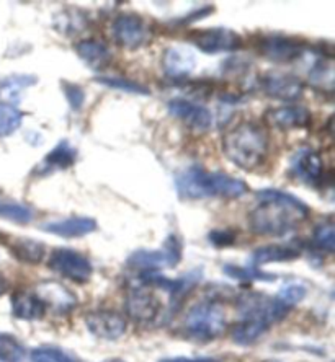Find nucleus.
<instances>
[{
	"mask_svg": "<svg viewBox=\"0 0 335 362\" xmlns=\"http://www.w3.org/2000/svg\"><path fill=\"white\" fill-rule=\"evenodd\" d=\"M249 212V227L262 237H283L310 217V207L281 189H260Z\"/></svg>",
	"mask_w": 335,
	"mask_h": 362,
	"instance_id": "f257e3e1",
	"label": "nucleus"
},
{
	"mask_svg": "<svg viewBox=\"0 0 335 362\" xmlns=\"http://www.w3.org/2000/svg\"><path fill=\"white\" fill-rule=\"evenodd\" d=\"M177 194L182 199H239L249 193L246 181L222 172H210L200 165H193L175 178Z\"/></svg>",
	"mask_w": 335,
	"mask_h": 362,
	"instance_id": "f03ea898",
	"label": "nucleus"
},
{
	"mask_svg": "<svg viewBox=\"0 0 335 362\" xmlns=\"http://www.w3.org/2000/svg\"><path fill=\"white\" fill-rule=\"evenodd\" d=\"M222 152L227 160L246 172L262 167L270 152L267 131L259 122H239L222 136Z\"/></svg>",
	"mask_w": 335,
	"mask_h": 362,
	"instance_id": "7ed1b4c3",
	"label": "nucleus"
},
{
	"mask_svg": "<svg viewBox=\"0 0 335 362\" xmlns=\"http://www.w3.org/2000/svg\"><path fill=\"white\" fill-rule=\"evenodd\" d=\"M183 333L190 339L208 343L220 338L227 328V317L222 303L217 299H206L187 312L183 318Z\"/></svg>",
	"mask_w": 335,
	"mask_h": 362,
	"instance_id": "20e7f679",
	"label": "nucleus"
},
{
	"mask_svg": "<svg viewBox=\"0 0 335 362\" xmlns=\"http://www.w3.org/2000/svg\"><path fill=\"white\" fill-rule=\"evenodd\" d=\"M182 259V243L177 235H169L161 248L140 250L127 258V266L140 273H157L164 268H175Z\"/></svg>",
	"mask_w": 335,
	"mask_h": 362,
	"instance_id": "39448f33",
	"label": "nucleus"
},
{
	"mask_svg": "<svg viewBox=\"0 0 335 362\" xmlns=\"http://www.w3.org/2000/svg\"><path fill=\"white\" fill-rule=\"evenodd\" d=\"M236 307L241 313V318H255V320H262L270 327L286 318L291 310L276 297H268L259 294V292H244V294L237 296Z\"/></svg>",
	"mask_w": 335,
	"mask_h": 362,
	"instance_id": "423d86ee",
	"label": "nucleus"
},
{
	"mask_svg": "<svg viewBox=\"0 0 335 362\" xmlns=\"http://www.w3.org/2000/svg\"><path fill=\"white\" fill-rule=\"evenodd\" d=\"M47 268L77 284L89 282L93 274V266L90 259L77 250L71 248L52 250L47 259Z\"/></svg>",
	"mask_w": 335,
	"mask_h": 362,
	"instance_id": "0eeeda50",
	"label": "nucleus"
},
{
	"mask_svg": "<svg viewBox=\"0 0 335 362\" xmlns=\"http://www.w3.org/2000/svg\"><path fill=\"white\" fill-rule=\"evenodd\" d=\"M149 36L146 21L137 13H120L111 23V38L123 49H140L149 41Z\"/></svg>",
	"mask_w": 335,
	"mask_h": 362,
	"instance_id": "6e6552de",
	"label": "nucleus"
},
{
	"mask_svg": "<svg viewBox=\"0 0 335 362\" xmlns=\"http://www.w3.org/2000/svg\"><path fill=\"white\" fill-rule=\"evenodd\" d=\"M125 310L136 323H152L161 313V300L144 282L130 287L125 297Z\"/></svg>",
	"mask_w": 335,
	"mask_h": 362,
	"instance_id": "1a4fd4ad",
	"label": "nucleus"
},
{
	"mask_svg": "<svg viewBox=\"0 0 335 362\" xmlns=\"http://www.w3.org/2000/svg\"><path fill=\"white\" fill-rule=\"evenodd\" d=\"M191 45H195L205 54H221L232 52L242 47V38L237 31L229 28L195 30L190 33Z\"/></svg>",
	"mask_w": 335,
	"mask_h": 362,
	"instance_id": "9d476101",
	"label": "nucleus"
},
{
	"mask_svg": "<svg viewBox=\"0 0 335 362\" xmlns=\"http://www.w3.org/2000/svg\"><path fill=\"white\" fill-rule=\"evenodd\" d=\"M262 92L270 98L281 101H295L305 93V83L291 72L270 71L259 78Z\"/></svg>",
	"mask_w": 335,
	"mask_h": 362,
	"instance_id": "9b49d317",
	"label": "nucleus"
},
{
	"mask_svg": "<svg viewBox=\"0 0 335 362\" xmlns=\"http://www.w3.org/2000/svg\"><path fill=\"white\" fill-rule=\"evenodd\" d=\"M84 322L93 337L105 339V341H116V339L123 337L127 329L126 318L120 312L110 310V308L89 312Z\"/></svg>",
	"mask_w": 335,
	"mask_h": 362,
	"instance_id": "f8f14e48",
	"label": "nucleus"
},
{
	"mask_svg": "<svg viewBox=\"0 0 335 362\" xmlns=\"http://www.w3.org/2000/svg\"><path fill=\"white\" fill-rule=\"evenodd\" d=\"M260 56L273 62H293L305 54L306 46L300 40L285 35H267L257 42Z\"/></svg>",
	"mask_w": 335,
	"mask_h": 362,
	"instance_id": "ddd939ff",
	"label": "nucleus"
},
{
	"mask_svg": "<svg viewBox=\"0 0 335 362\" xmlns=\"http://www.w3.org/2000/svg\"><path fill=\"white\" fill-rule=\"evenodd\" d=\"M290 170L293 177L307 186H324L326 172H324V160L316 151L310 147L300 148L290 162Z\"/></svg>",
	"mask_w": 335,
	"mask_h": 362,
	"instance_id": "4468645a",
	"label": "nucleus"
},
{
	"mask_svg": "<svg viewBox=\"0 0 335 362\" xmlns=\"http://www.w3.org/2000/svg\"><path fill=\"white\" fill-rule=\"evenodd\" d=\"M169 113L187 124L193 131H208L212 124V115L203 105L187 98H174L167 103Z\"/></svg>",
	"mask_w": 335,
	"mask_h": 362,
	"instance_id": "2eb2a0df",
	"label": "nucleus"
},
{
	"mask_svg": "<svg viewBox=\"0 0 335 362\" xmlns=\"http://www.w3.org/2000/svg\"><path fill=\"white\" fill-rule=\"evenodd\" d=\"M33 292L45 303L46 310L55 312L57 315H66L77 305L76 294L56 281H42L35 287Z\"/></svg>",
	"mask_w": 335,
	"mask_h": 362,
	"instance_id": "dca6fc26",
	"label": "nucleus"
},
{
	"mask_svg": "<svg viewBox=\"0 0 335 362\" xmlns=\"http://www.w3.org/2000/svg\"><path fill=\"white\" fill-rule=\"evenodd\" d=\"M265 119L270 126L281 131L305 129L311 124V111L301 105H285L270 108L265 115Z\"/></svg>",
	"mask_w": 335,
	"mask_h": 362,
	"instance_id": "f3484780",
	"label": "nucleus"
},
{
	"mask_svg": "<svg viewBox=\"0 0 335 362\" xmlns=\"http://www.w3.org/2000/svg\"><path fill=\"white\" fill-rule=\"evenodd\" d=\"M196 54L187 46H170L164 51L162 67L164 72L175 81H183L195 72Z\"/></svg>",
	"mask_w": 335,
	"mask_h": 362,
	"instance_id": "a211bd4d",
	"label": "nucleus"
},
{
	"mask_svg": "<svg viewBox=\"0 0 335 362\" xmlns=\"http://www.w3.org/2000/svg\"><path fill=\"white\" fill-rule=\"evenodd\" d=\"M40 228L61 238H81L97 230V221L93 217L72 216L67 219L46 222Z\"/></svg>",
	"mask_w": 335,
	"mask_h": 362,
	"instance_id": "6ab92c4d",
	"label": "nucleus"
},
{
	"mask_svg": "<svg viewBox=\"0 0 335 362\" xmlns=\"http://www.w3.org/2000/svg\"><path fill=\"white\" fill-rule=\"evenodd\" d=\"M12 312L20 320L35 322L46 315V307L33 291H17L12 296Z\"/></svg>",
	"mask_w": 335,
	"mask_h": 362,
	"instance_id": "aec40b11",
	"label": "nucleus"
},
{
	"mask_svg": "<svg viewBox=\"0 0 335 362\" xmlns=\"http://www.w3.org/2000/svg\"><path fill=\"white\" fill-rule=\"evenodd\" d=\"M76 52L81 59L93 71H103L111 61V52L105 42L95 38H87L79 41L76 45Z\"/></svg>",
	"mask_w": 335,
	"mask_h": 362,
	"instance_id": "412c9836",
	"label": "nucleus"
},
{
	"mask_svg": "<svg viewBox=\"0 0 335 362\" xmlns=\"http://www.w3.org/2000/svg\"><path fill=\"white\" fill-rule=\"evenodd\" d=\"M270 329V325L255 318H241L231 327L232 341L239 346H251L257 343Z\"/></svg>",
	"mask_w": 335,
	"mask_h": 362,
	"instance_id": "4be33fe9",
	"label": "nucleus"
},
{
	"mask_svg": "<svg viewBox=\"0 0 335 362\" xmlns=\"http://www.w3.org/2000/svg\"><path fill=\"white\" fill-rule=\"evenodd\" d=\"M300 258V250L293 245H265L252 253V262L255 266L270 263H286Z\"/></svg>",
	"mask_w": 335,
	"mask_h": 362,
	"instance_id": "5701e85b",
	"label": "nucleus"
},
{
	"mask_svg": "<svg viewBox=\"0 0 335 362\" xmlns=\"http://www.w3.org/2000/svg\"><path fill=\"white\" fill-rule=\"evenodd\" d=\"M77 158V151L67 141H62L42 158L40 163V173H50L55 170H66L72 167Z\"/></svg>",
	"mask_w": 335,
	"mask_h": 362,
	"instance_id": "b1692460",
	"label": "nucleus"
},
{
	"mask_svg": "<svg viewBox=\"0 0 335 362\" xmlns=\"http://www.w3.org/2000/svg\"><path fill=\"white\" fill-rule=\"evenodd\" d=\"M36 82H38V78L31 74H15V76L4 78L0 82V100H7L5 103L8 105H12V101L17 103L23 97V92L33 87Z\"/></svg>",
	"mask_w": 335,
	"mask_h": 362,
	"instance_id": "393cba45",
	"label": "nucleus"
},
{
	"mask_svg": "<svg viewBox=\"0 0 335 362\" xmlns=\"http://www.w3.org/2000/svg\"><path fill=\"white\" fill-rule=\"evenodd\" d=\"M10 250H12L13 257L18 262H23L26 264H38L46 255L45 245L38 240H31V238H17L10 245Z\"/></svg>",
	"mask_w": 335,
	"mask_h": 362,
	"instance_id": "a878e982",
	"label": "nucleus"
},
{
	"mask_svg": "<svg viewBox=\"0 0 335 362\" xmlns=\"http://www.w3.org/2000/svg\"><path fill=\"white\" fill-rule=\"evenodd\" d=\"M0 219L26 226L35 219V212L23 202L0 199Z\"/></svg>",
	"mask_w": 335,
	"mask_h": 362,
	"instance_id": "bb28decb",
	"label": "nucleus"
},
{
	"mask_svg": "<svg viewBox=\"0 0 335 362\" xmlns=\"http://www.w3.org/2000/svg\"><path fill=\"white\" fill-rule=\"evenodd\" d=\"M310 81L314 88H321L322 92L332 93L334 90V67L331 57H322L312 66L310 72Z\"/></svg>",
	"mask_w": 335,
	"mask_h": 362,
	"instance_id": "cd10ccee",
	"label": "nucleus"
},
{
	"mask_svg": "<svg viewBox=\"0 0 335 362\" xmlns=\"http://www.w3.org/2000/svg\"><path fill=\"white\" fill-rule=\"evenodd\" d=\"M23 122V113L15 105L0 101V137L12 136Z\"/></svg>",
	"mask_w": 335,
	"mask_h": 362,
	"instance_id": "c85d7f7f",
	"label": "nucleus"
},
{
	"mask_svg": "<svg viewBox=\"0 0 335 362\" xmlns=\"http://www.w3.org/2000/svg\"><path fill=\"white\" fill-rule=\"evenodd\" d=\"M25 348L12 334L0 333V362H23Z\"/></svg>",
	"mask_w": 335,
	"mask_h": 362,
	"instance_id": "c756f323",
	"label": "nucleus"
},
{
	"mask_svg": "<svg viewBox=\"0 0 335 362\" xmlns=\"http://www.w3.org/2000/svg\"><path fill=\"white\" fill-rule=\"evenodd\" d=\"M334 222L332 219H327L321 223H317L312 232V243L314 247L322 250L326 253H332L335 248V237H334Z\"/></svg>",
	"mask_w": 335,
	"mask_h": 362,
	"instance_id": "7c9ffc66",
	"label": "nucleus"
},
{
	"mask_svg": "<svg viewBox=\"0 0 335 362\" xmlns=\"http://www.w3.org/2000/svg\"><path fill=\"white\" fill-rule=\"evenodd\" d=\"M95 82L105 85L108 88H115V90H121V92H127V93H136V95H149L151 92L144 87V85L127 81V78L123 77H106V76H100L95 77Z\"/></svg>",
	"mask_w": 335,
	"mask_h": 362,
	"instance_id": "2f4dec72",
	"label": "nucleus"
},
{
	"mask_svg": "<svg viewBox=\"0 0 335 362\" xmlns=\"http://www.w3.org/2000/svg\"><path fill=\"white\" fill-rule=\"evenodd\" d=\"M30 362H72L64 351L52 346H41L31 351Z\"/></svg>",
	"mask_w": 335,
	"mask_h": 362,
	"instance_id": "473e14b6",
	"label": "nucleus"
},
{
	"mask_svg": "<svg viewBox=\"0 0 335 362\" xmlns=\"http://www.w3.org/2000/svg\"><path fill=\"white\" fill-rule=\"evenodd\" d=\"M306 297V287L301 284H286L280 289L276 294V299L283 302L286 307H293L296 303H300Z\"/></svg>",
	"mask_w": 335,
	"mask_h": 362,
	"instance_id": "72a5a7b5",
	"label": "nucleus"
},
{
	"mask_svg": "<svg viewBox=\"0 0 335 362\" xmlns=\"http://www.w3.org/2000/svg\"><path fill=\"white\" fill-rule=\"evenodd\" d=\"M225 273L227 276H231L234 279H239V281H252V279H259V281H263V279H273L275 276H270V274H265L262 273L260 269H255V268H239V266H225Z\"/></svg>",
	"mask_w": 335,
	"mask_h": 362,
	"instance_id": "f704fd0d",
	"label": "nucleus"
},
{
	"mask_svg": "<svg viewBox=\"0 0 335 362\" xmlns=\"http://www.w3.org/2000/svg\"><path fill=\"white\" fill-rule=\"evenodd\" d=\"M62 92H64V95H66L69 106H71L74 111H79L82 108L84 101H85V92L81 85L62 82Z\"/></svg>",
	"mask_w": 335,
	"mask_h": 362,
	"instance_id": "c9c22d12",
	"label": "nucleus"
},
{
	"mask_svg": "<svg viewBox=\"0 0 335 362\" xmlns=\"http://www.w3.org/2000/svg\"><path fill=\"white\" fill-rule=\"evenodd\" d=\"M210 242L215 245L217 248H222V247H231L236 242L237 238V233L236 230H232V228H215L210 235Z\"/></svg>",
	"mask_w": 335,
	"mask_h": 362,
	"instance_id": "e433bc0d",
	"label": "nucleus"
},
{
	"mask_svg": "<svg viewBox=\"0 0 335 362\" xmlns=\"http://www.w3.org/2000/svg\"><path fill=\"white\" fill-rule=\"evenodd\" d=\"M164 362H212L211 359H203V358H200V359H190V358H177V359H167V361H164Z\"/></svg>",
	"mask_w": 335,
	"mask_h": 362,
	"instance_id": "4c0bfd02",
	"label": "nucleus"
},
{
	"mask_svg": "<svg viewBox=\"0 0 335 362\" xmlns=\"http://www.w3.org/2000/svg\"><path fill=\"white\" fill-rule=\"evenodd\" d=\"M5 292H7V281H5L2 276H0V297H2Z\"/></svg>",
	"mask_w": 335,
	"mask_h": 362,
	"instance_id": "58836bf2",
	"label": "nucleus"
},
{
	"mask_svg": "<svg viewBox=\"0 0 335 362\" xmlns=\"http://www.w3.org/2000/svg\"><path fill=\"white\" fill-rule=\"evenodd\" d=\"M103 362H125V361H121V359H106Z\"/></svg>",
	"mask_w": 335,
	"mask_h": 362,
	"instance_id": "ea45409f",
	"label": "nucleus"
},
{
	"mask_svg": "<svg viewBox=\"0 0 335 362\" xmlns=\"http://www.w3.org/2000/svg\"><path fill=\"white\" fill-rule=\"evenodd\" d=\"M72 362H74V361H72Z\"/></svg>",
	"mask_w": 335,
	"mask_h": 362,
	"instance_id": "a19ab883",
	"label": "nucleus"
}]
</instances>
